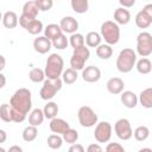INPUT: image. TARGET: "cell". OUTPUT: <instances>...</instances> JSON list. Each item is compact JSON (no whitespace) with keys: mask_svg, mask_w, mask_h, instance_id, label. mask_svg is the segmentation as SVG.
<instances>
[{"mask_svg":"<svg viewBox=\"0 0 152 152\" xmlns=\"http://www.w3.org/2000/svg\"><path fill=\"white\" fill-rule=\"evenodd\" d=\"M13 122H23L32 108V95L27 88H19L10 100Z\"/></svg>","mask_w":152,"mask_h":152,"instance_id":"1","label":"cell"},{"mask_svg":"<svg viewBox=\"0 0 152 152\" xmlns=\"http://www.w3.org/2000/svg\"><path fill=\"white\" fill-rule=\"evenodd\" d=\"M135 63H137V53H135V51H133V49L126 48V49H122L118 55L116 69L122 74H127L133 69Z\"/></svg>","mask_w":152,"mask_h":152,"instance_id":"2","label":"cell"},{"mask_svg":"<svg viewBox=\"0 0 152 152\" xmlns=\"http://www.w3.org/2000/svg\"><path fill=\"white\" fill-rule=\"evenodd\" d=\"M45 75L46 78H59L64 71V61L61 55L51 53L45 64Z\"/></svg>","mask_w":152,"mask_h":152,"instance_id":"3","label":"cell"},{"mask_svg":"<svg viewBox=\"0 0 152 152\" xmlns=\"http://www.w3.org/2000/svg\"><path fill=\"white\" fill-rule=\"evenodd\" d=\"M100 33L102 39H104V42L109 45H115L119 39H120V27L119 24L112 20H107L104 23H102L101 28H100Z\"/></svg>","mask_w":152,"mask_h":152,"instance_id":"4","label":"cell"},{"mask_svg":"<svg viewBox=\"0 0 152 152\" xmlns=\"http://www.w3.org/2000/svg\"><path fill=\"white\" fill-rule=\"evenodd\" d=\"M62 84H63V80H61V77L59 78H46L43 82V86L39 91L40 99L45 101L53 99L55 95L62 89Z\"/></svg>","mask_w":152,"mask_h":152,"instance_id":"5","label":"cell"},{"mask_svg":"<svg viewBox=\"0 0 152 152\" xmlns=\"http://www.w3.org/2000/svg\"><path fill=\"white\" fill-rule=\"evenodd\" d=\"M89 57H90V51L88 48H86V45L81 48H76L74 49L72 56L70 58V66L74 68L75 70H83L86 62L89 59Z\"/></svg>","mask_w":152,"mask_h":152,"instance_id":"6","label":"cell"},{"mask_svg":"<svg viewBox=\"0 0 152 152\" xmlns=\"http://www.w3.org/2000/svg\"><path fill=\"white\" fill-rule=\"evenodd\" d=\"M77 118H78V122L82 127H94L97 124V114L94 112V109L89 106H82L80 107L78 112H77Z\"/></svg>","mask_w":152,"mask_h":152,"instance_id":"7","label":"cell"},{"mask_svg":"<svg viewBox=\"0 0 152 152\" xmlns=\"http://www.w3.org/2000/svg\"><path fill=\"white\" fill-rule=\"evenodd\" d=\"M137 52L141 57H147L152 53V34L148 32H140L137 36Z\"/></svg>","mask_w":152,"mask_h":152,"instance_id":"8","label":"cell"},{"mask_svg":"<svg viewBox=\"0 0 152 152\" xmlns=\"http://www.w3.org/2000/svg\"><path fill=\"white\" fill-rule=\"evenodd\" d=\"M19 25L25 28L28 33L31 34H38L43 31V23L40 20H38L37 18H32V17H28L26 14H23L19 17Z\"/></svg>","mask_w":152,"mask_h":152,"instance_id":"9","label":"cell"},{"mask_svg":"<svg viewBox=\"0 0 152 152\" xmlns=\"http://www.w3.org/2000/svg\"><path fill=\"white\" fill-rule=\"evenodd\" d=\"M113 127L108 121H101L96 124L94 131V138L97 142H108L112 138Z\"/></svg>","mask_w":152,"mask_h":152,"instance_id":"10","label":"cell"},{"mask_svg":"<svg viewBox=\"0 0 152 152\" xmlns=\"http://www.w3.org/2000/svg\"><path fill=\"white\" fill-rule=\"evenodd\" d=\"M114 132L120 140H129L133 135V129L127 119H119L114 125Z\"/></svg>","mask_w":152,"mask_h":152,"instance_id":"11","label":"cell"},{"mask_svg":"<svg viewBox=\"0 0 152 152\" xmlns=\"http://www.w3.org/2000/svg\"><path fill=\"white\" fill-rule=\"evenodd\" d=\"M82 78L88 83H95L101 78V70L95 65H88L82 70Z\"/></svg>","mask_w":152,"mask_h":152,"instance_id":"12","label":"cell"},{"mask_svg":"<svg viewBox=\"0 0 152 152\" xmlns=\"http://www.w3.org/2000/svg\"><path fill=\"white\" fill-rule=\"evenodd\" d=\"M51 46H52V40H50V39H49L48 37H45V36L37 37V38H34V40H33V48H34V50H36L38 53L44 55V53L49 52L50 49H51Z\"/></svg>","mask_w":152,"mask_h":152,"instance_id":"13","label":"cell"},{"mask_svg":"<svg viewBox=\"0 0 152 152\" xmlns=\"http://www.w3.org/2000/svg\"><path fill=\"white\" fill-rule=\"evenodd\" d=\"M59 25H61L63 32H64V33H69V34L75 33V32L77 31V28H78V21H77L74 17H70V15L64 17V18L61 20Z\"/></svg>","mask_w":152,"mask_h":152,"instance_id":"14","label":"cell"},{"mask_svg":"<svg viewBox=\"0 0 152 152\" xmlns=\"http://www.w3.org/2000/svg\"><path fill=\"white\" fill-rule=\"evenodd\" d=\"M106 88L107 90L113 94V95H118V94H121L124 91V88H125V83L124 81L120 78V77H112L107 81L106 83Z\"/></svg>","mask_w":152,"mask_h":152,"instance_id":"15","label":"cell"},{"mask_svg":"<svg viewBox=\"0 0 152 152\" xmlns=\"http://www.w3.org/2000/svg\"><path fill=\"white\" fill-rule=\"evenodd\" d=\"M70 128V125L68 121H65L64 119L61 118H53L50 120V129L52 133H57V134H63L66 129Z\"/></svg>","mask_w":152,"mask_h":152,"instance_id":"16","label":"cell"},{"mask_svg":"<svg viewBox=\"0 0 152 152\" xmlns=\"http://www.w3.org/2000/svg\"><path fill=\"white\" fill-rule=\"evenodd\" d=\"M131 20V13L125 7H119L114 11V21L119 25H127Z\"/></svg>","mask_w":152,"mask_h":152,"instance_id":"17","label":"cell"},{"mask_svg":"<svg viewBox=\"0 0 152 152\" xmlns=\"http://www.w3.org/2000/svg\"><path fill=\"white\" fill-rule=\"evenodd\" d=\"M120 100L122 102V104L127 108H134L137 104H138V96L131 91V90H126V91H122L121 93V96H120Z\"/></svg>","mask_w":152,"mask_h":152,"instance_id":"18","label":"cell"},{"mask_svg":"<svg viewBox=\"0 0 152 152\" xmlns=\"http://www.w3.org/2000/svg\"><path fill=\"white\" fill-rule=\"evenodd\" d=\"M18 23H19V18H18L15 12L7 11V12L4 13V15H2V25L6 28H14V27H17Z\"/></svg>","mask_w":152,"mask_h":152,"instance_id":"19","label":"cell"},{"mask_svg":"<svg viewBox=\"0 0 152 152\" xmlns=\"http://www.w3.org/2000/svg\"><path fill=\"white\" fill-rule=\"evenodd\" d=\"M44 119H45L44 112H43V109H39V108H34L28 114V124L33 125V126H40L43 124Z\"/></svg>","mask_w":152,"mask_h":152,"instance_id":"20","label":"cell"},{"mask_svg":"<svg viewBox=\"0 0 152 152\" xmlns=\"http://www.w3.org/2000/svg\"><path fill=\"white\" fill-rule=\"evenodd\" d=\"M63 32L61 25H57V24H49L45 28H44V36L48 37L50 40H53L56 39L57 37H59Z\"/></svg>","mask_w":152,"mask_h":152,"instance_id":"21","label":"cell"},{"mask_svg":"<svg viewBox=\"0 0 152 152\" xmlns=\"http://www.w3.org/2000/svg\"><path fill=\"white\" fill-rule=\"evenodd\" d=\"M39 7L36 2V0H31V1H27L24 4L23 6V14H26L28 17H32V18H37L38 15V12H39Z\"/></svg>","mask_w":152,"mask_h":152,"instance_id":"22","label":"cell"},{"mask_svg":"<svg viewBox=\"0 0 152 152\" xmlns=\"http://www.w3.org/2000/svg\"><path fill=\"white\" fill-rule=\"evenodd\" d=\"M135 68L138 70L139 74H142V75H147L152 71V63L148 58L146 57H142L141 59H139L137 63H135Z\"/></svg>","mask_w":152,"mask_h":152,"instance_id":"23","label":"cell"},{"mask_svg":"<svg viewBox=\"0 0 152 152\" xmlns=\"http://www.w3.org/2000/svg\"><path fill=\"white\" fill-rule=\"evenodd\" d=\"M139 102L144 108H152V88H146L140 93Z\"/></svg>","mask_w":152,"mask_h":152,"instance_id":"24","label":"cell"},{"mask_svg":"<svg viewBox=\"0 0 152 152\" xmlns=\"http://www.w3.org/2000/svg\"><path fill=\"white\" fill-rule=\"evenodd\" d=\"M135 25L139 27V28H147L151 24H152V20L148 18V15L141 10L137 13L135 15Z\"/></svg>","mask_w":152,"mask_h":152,"instance_id":"25","label":"cell"},{"mask_svg":"<svg viewBox=\"0 0 152 152\" xmlns=\"http://www.w3.org/2000/svg\"><path fill=\"white\" fill-rule=\"evenodd\" d=\"M101 40H102L101 33H97L95 31H90L86 36V44L89 48H97L101 44Z\"/></svg>","mask_w":152,"mask_h":152,"instance_id":"26","label":"cell"},{"mask_svg":"<svg viewBox=\"0 0 152 152\" xmlns=\"http://www.w3.org/2000/svg\"><path fill=\"white\" fill-rule=\"evenodd\" d=\"M70 5L74 12L78 14H83L89 8V1L88 0H70Z\"/></svg>","mask_w":152,"mask_h":152,"instance_id":"27","label":"cell"},{"mask_svg":"<svg viewBox=\"0 0 152 152\" xmlns=\"http://www.w3.org/2000/svg\"><path fill=\"white\" fill-rule=\"evenodd\" d=\"M96 55L99 58L101 59H109L113 55V49H112V45L109 44H100L97 48H96Z\"/></svg>","mask_w":152,"mask_h":152,"instance_id":"28","label":"cell"},{"mask_svg":"<svg viewBox=\"0 0 152 152\" xmlns=\"http://www.w3.org/2000/svg\"><path fill=\"white\" fill-rule=\"evenodd\" d=\"M58 110H59L58 104H57L56 102H52V101L48 102V103L44 106V108H43L44 115H45V118H46V119H49V120H51V119L56 118V116H57V114H58Z\"/></svg>","mask_w":152,"mask_h":152,"instance_id":"29","label":"cell"},{"mask_svg":"<svg viewBox=\"0 0 152 152\" xmlns=\"http://www.w3.org/2000/svg\"><path fill=\"white\" fill-rule=\"evenodd\" d=\"M45 77H46L45 71H44L43 69H40V68H33V69H31L30 72H28V78H30L32 82H34V83L44 82V81H45Z\"/></svg>","mask_w":152,"mask_h":152,"instance_id":"30","label":"cell"},{"mask_svg":"<svg viewBox=\"0 0 152 152\" xmlns=\"http://www.w3.org/2000/svg\"><path fill=\"white\" fill-rule=\"evenodd\" d=\"M38 135V129H37V126H33V125H28L27 127L24 128L23 131V139L24 141L26 142H31L33 141Z\"/></svg>","mask_w":152,"mask_h":152,"instance_id":"31","label":"cell"},{"mask_svg":"<svg viewBox=\"0 0 152 152\" xmlns=\"http://www.w3.org/2000/svg\"><path fill=\"white\" fill-rule=\"evenodd\" d=\"M63 137H61L59 134H57V133H53V134H51V135H49L48 137V140H46V142H48V146L50 147V148H52V150H58V148H61L62 147V145H63Z\"/></svg>","mask_w":152,"mask_h":152,"instance_id":"32","label":"cell"},{"mask_svg":"<svg viewBox=\"0 0 152 152\" xmlns=\"http://www.w3.org/2000/svg\"><path fill=\"white\" fill-rule=\"evenodd\" d=\"M62 80L64 83L66 84H72L77 81V70H75L74 68H68L66 70L63 71L62 74Z\"/></svg>","mask_w":152,"mask_h":152,"instance_id":"33","label":"cell"},{"mask_svg":"<svg viewBox=\"0 0 152 152\" xmlns=\"http://www.w3.org/2000/svg\"><path fill=\"white\" fill-rule=\"evenodd\" d=\"M133 135H134L135 140H138V141H145L148 138V135H150V129L146 126H138L134 129Z\"/></svg>","mask_w":152,"mask_h":152,"instance_id":"34","label":"cell"},{"mask_svg":"<svg viewBox=\"0 0 152 152\" xmlns=\"http://www.w3.org/2000/svg\"><path fill=\"white\" fill-rule=\"evenodd\" d=\"M84 43H86V38L83 37V34H81V33H78V32L72 33V34L70 36V38H69V44H70L74 49L83 46Z\"/></svg>","mask_w":152,"mask_h":152,"instance_id":"35","label":"cell"},{"mask_svg":"<svg viewBox=\"0 0 152 152\" xmlns=\"http://www.w3.org/2000/svg\"><path fill=\"white\" fill-rule=\"evenodd\" d=\"M0 119L5 122H11L13 121L12 119V108L11 104L7 103H2L0 107Z\"/></svg>","mask_w":152,"mask_h":152,"instance_id":"36","label":"cell"},{"mask_svg":"<svg viewBox=\"0 0 152 152\" xmlns=\"http://www.w3.org/2000/svg\"><path fill=\"white\" fill-rule=\"evenodd\" d=\"M62 137H63V140H64L65 142L72 145V144H75V142L78 140V132H77L76 129H74V128L70 127L69 129H66V131L62 134Z\"/></svg>","mask_w":152,"mask_h":152,"instance_id":"37","label":"cell"},{"mask_svg":"<svg viewBox=\"0 0 152 152\" xmlns=\"http://www.w3.org/2000/svg\"><path fill=\"white\" fill-rule=\"evenodd\" d=\"M68 44H69V40L64 33H62L59 37L52 40V46L56 48L57 50H64L65 48H68Z\"/></svg>","mask_w":152,"mask_h":152,"instance_id":"38","label":"cell"},{"mask_svg":"<svg viewBox=\"0 0 152 152\" xmlns=\"http://www.w3.org/2000/svg\"><path fill=\"white\" fill-rule=\"evenodd\" d=\"M36 2L38 5L39 10L43 11V12H46V11L51 10L52 6H53V0H36Z\"/></svg>","mask_w":152,"mask_h":152,"instance_id":"39","label":"cell"},{"mask_svg":"<svg viewBox=\"0 0 152 152\" xmlns=\"http://www.w3.org/2000/svg\"><path fill=\"white\" fill-rule=\"evenodd\" d=\"M106 151L107 152H124L125 148L122 145H120L119 142H109L106 146Z\"/></svg>","mask_w":152,"mask_h":152,"instance_id":"40","label":"cell"},{"mask_svg":"<svg viewBox=\"0 0 152 152\" xmlns=\"http://www.w3.org/2000/svg\"><path fill=\"white\" fill-rule=\"evenodd\" d=\"M69 152H84V147L81 144H72L69 147Z\"/></svg>","mask_w":152,"mask_h":152,"instance_id":"41","label":"cell"},{"mask_svg":"<svg viewBox=\"0 0 152 152\" xmlns=\"http://www.w3.org/2000/svg\"><path fill=\"white\" fill-rule=\"evenodd\" d=\"M87 151L88 152H102V147L99 144H90L87 147Z\"/></svg>","mask_w":152,"mask_h":152,"instance_id":"42","label":"cell"},{"mask_svg":"<svg viewBox=\"0 0 152 152\" xmlns=\"http://www.w3.org/2000/svg\"><path fill=\"white\" fill-rule=\"evenodd\" d=\"M119 2H120V5L122 6V7H125V8H129V7H132L134 4H135V0H118Z\"/></svg>","mask_w":152,"mask_h":152,"instance_id":"43","label":"cell"},{"mask_svg":"<svg viewBox=\"0 0 152 152\" xmlns=\"http://www.w3.org/2000/svg\"><path fill=\"white\" fill-rule=\"evenodd\" d=\"M142 11L148 15V18L152 20V4H147V5H145L144 6V8H142Z\"/></svg>","mask_w":152,"mask_h":152,"instance_id":"44","label":"cell"},{"mask_svg":"<svg viewBox=\"0 0 152 152\" xmlns=\"http://www.w3.org/2000/svg\"><path fill=\"white\" fill-rule=\"evenodd\" d=\"M8 152H23V148L18 145H13L8 148Z\"/></svg>","mask_w":152,"mask_h":152,"instance_id":"45","label":"cell"},{"mask_svg":"<svg viewBox=\"0 0 152 152\" xmlns=\"http://www.w3.org/2000/svg\"><path fill=\"white\" fill-rule=\"evenodd\" d=\"M5 140H6V132L4 129H0V144L5 142Z\"/></svg>","mask_w":152,"mask_h":152,"instance_id":"46","label":"cell"},{"mask_svg":"<svg viewBox=\"0 0 152 152\" xmlns=\"http://www.w3.org/2000/svg\"><path fill=\"white\" fill-rule=\"evenodd\" d=\"M0 78H1V84H0V88H4V87H5V83H6L5 75H4V74H0Z\"/></svg>","mask_w":152,"mask_h":152,"instance_id":"47","label":"cell"},{"mask_svg":"<svg viewBox=\"0 0 152 152\" xmlns=\"http://www.w3.org/2000/svg\"><path fill=\"white\" fill-rule=\"evenodd\" d=\"M0 59H1V65H0V70L2 71V70L5 69V57H4L2 55H1V56H0Z\"/></svg>","mask_w":152,"mask_h":152,"instance_id":"48","label":"cell"},{"mask_svg":"<svg viewBox=\"0 0 152 152\" xmlns=\"http://www.w3.org/2000/svg\"><path fill=\"white\" fill-rule=\"evenodd\" d=\"M142 151H152L151 148H140V152H142Z\"/></svg>","mask_w":152,"mask_h":152,"instance_id":"49","label":"cell"},{"mask_svg":"<svg viewBox=\"0 0 152 152\" xmlns=\"http://www.w3.org/2000/svg\"><path fill=\"white\" fill-rule=\"evenodd\" d=\"M147 1H148V0H147Z\"/></svg>","mask_w":152,"mask_h":152,"instance_id":"50","label":"cell"}]
</instances>
